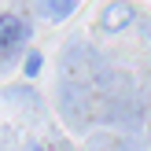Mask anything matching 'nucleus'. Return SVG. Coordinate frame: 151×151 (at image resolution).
Returning a JSON list of instances; mask_svg holds the SVG:
<instances>
[{
    "label": "nucleus",
    "mask_w": 151,
    "mask_h": 151,
    "mask_svg": "<svg viewBox=\"0 0 151 151\" xmlns=\"http://www.w3.org/2000/svg\"><path fill=\"white\" fill-rule=\"evenodd\" d=\"M74 7H78V0H44V19L63 22V19L74 15Z\"/></svg>",
    "instance_id": "nucleus-3"
},
{
    "label": "nucleus",
    "mask_w": 151,
    "mask_h": 151,
    "mask_svg": "<svg viewBox=\"0 0 151 151\" xmlns=\"http://www.w3.org/2000/svg\"><path fill=\"white\" fill-rule=\"evenodd\" d=\"M26 151H44V147L41 144H26Z\"/></svg>",
    "instance_id": "nucleus-5"
},
{
    "label": "nucleus",
    "mask_w": 151,
    "mask_h": 151,
    "mask_svg": "<svg viewBox=\"0 0 151 151\" xmlns=\"http://www.w3.org/2000/svg\"><path fill=\"white\" fill-rule=\"evenodd\" d=\"M41 66H44L41 52H26V63H22V74H26V78H37V74H41Z\"/></svg>",
    "instance_id": "nucleus-4"
},
{
    "label": "nucleus",
    "mask_w": 151,
    "mask_h": 151,
    "mask_svg": "<svg viewBox=\"0 0 151 151\" xmlns=\"http://www.w3.org/2000/svg\"><path fill=\"white\" fill-rule=\"evenodd\" d=\"M133 22H137V7H133L129 0H111V4L100 11V29L103 33H122V29H129Z\"/></svg>",
    "instance_id": "nucleus-1"
},
{
    "label": "nucleus",
    "mask_w": 151,
    "mask_h": 151,
    "mask_svg": "<svg viewBox=\"0 0 151 151\" xmlns=\"http://www.w3.org/2000/svg\"><path fill=\"white\" fill-rule=\"evenodd\" d=\"M26 41H29V26L19 15L4 11L0 15V52H19V48H26Z\"/></svg>",
    "instance_id": "nucleus-2"
}]
</instances>
